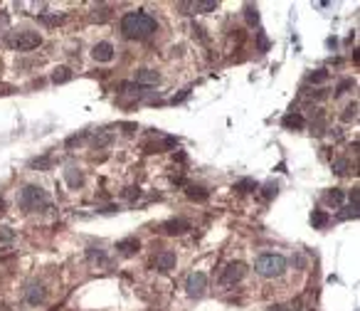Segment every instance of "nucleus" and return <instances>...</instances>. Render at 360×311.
I'll use <instances>...</instances> for the list:
<instances>
[{
    "label": "nucleus",
    "mask_w": 360,
    "mask_h": 311,
    "mask_svg": "<svg viewBox=\"0 0 360 311\" xmlns=\"http://www.w3.org/2000/svg\"><path fill=\"white\" fill-rule=\"evenodd\" d=\"M155 20L143 13V10H136V13H126L123 20H121V32L128 37V40H143V37H150L155 32Z\"/></svg>",
    "instance_id": "1"
},
{
    "label": "nucleus",
    "mask_w": 360,
    "mask_h": 311,
    "mask_svg": "<svg viewBox=\"0 0 360 311\" xmlns=\"http://www.w3.org/2000/svg\"><path fill=\"white\" fill-rule=\"evenodd\" d=\"M18 203H20V208L25 213H45V210H50V198L40 186H25L20 190Z\"/></svg>",
    "instance_id": "2"
},
{
    "label": "nucleus",
    "mask_w": 360,
    "mask_h": 311,
    "mask_svg": "<svg viewBox=\"0 0 360 311\" xmlns=\"http://www.w3.org/2000/svg\"><path fill=\"white\" fill-rule=\"evenodd\" d=\"M254 269H257V274H262V277H267V279H274V277H281V274H284V269H286V259H284L281 254L269 252V254L257 257Z\"/></svg>",
    "instance_id": "3"
},
{
    "label": "nucleus",
    "mask_w": 360,
    "mask_h": 311,
    "mask_svg": "<svg viewBox=\"0 0 360 311\" xmlns=\"http://www.w3.org/2000/svg\"><path fill=\"white\" fill-rule=\"evenodd\" d=\"M40 45H42V37H40L37 32H32V30H23V32L8 37V47H13V50H23V52L35 50V47H40Z\"/></svg>",
    "instance_id": "4"
},
{
    "label": "nucleus",
    "mask_w": 360,
    "mask_h": 311,
    "mask_svg": "<svg viewBox=\"0 0 360 311\" xmlns=\"http://www.w3.org/2000/svg\"><path fill=\"white\" fill-rule=\"evenodd\" d=\"M244 274H247V264H244V262H230V264L222 269L220 284H222V286H232V284H237Z\"/></svg>",
    "instance_id": "5"
},
{
    "label": "nucleus",
    "mask_w": 360,
    "mask_h": 311,
    "mask_svg": "<svg viewBox=\"0 0 360 311\" xmlns=\"http://www.w3.org/2000/svg\"><path fill=\"white\" fill-rule=\"evenodd\" d=\"M185 289H188L190 296H203L205 289H208V274H203V272H193V274L188 277V281H185Z\"/></svg>",
    "instance_id": "6"
},
{
    "label": "nucleus",
    "mask_w": 360,
    "mask_h": 311,
    "mask_svg": "<svg viewBox=\"0 0 360 311\" xmlns=\"http://www.w3.org/2000/svg\"><path fill=\"white\" fill-rule=\"evenodd\" d=\"M160 82V74L153 69H138L136 72V87H155Z\"/></svg>",
    "instance_id": "7"
},
{
    "label": "nucleus",
    "mask_w": 360,
    "mask_h": 311,
    "mask_svg": "<svg viewBox=\"0 0 360 311\" xmlns=\"http://www.w3.org/2000/svg\"><path fill=\"white\" fill-rule=\"evenodd\" d=\"M91 55H94L96 62H111L114 60V45L111 42H99V45H94Z\"/></svg>",
    "instance_id": "8"
},
{
    "label": "nucleus",
    "mask_w": 360,
    "mask_h": 311,
    "mask_svg": "<svg viewBox=\"0 0 360 311\" xmlns=\"http://www.w3.org/2000/svg\"><path fill=\"white\" fill-rule=\"evenodd\" d=\"M190 230V222L188 220H168L165 225H163V232L165 235H183V232H188Z\"/></svg>",
    "instance_id": "9"
},
{
    "label": "nucleus",
    "mask_w": 360,
    "mask_h": 311,
    "mask_svg": "<svg viewBox=\"0 0 360 311\" xmlns=\"http://www.w3.org/2000/svg\"><path fill=\"white\" fill-rule=\"evenodd\" d=\"M116 249H119L123 257H133V254L141 249V242H138L136 237H126V240H121V242L116 245Z\"/></svg>",
    "instance_id": "10"
},
{
    "label": "nucleus",
    "mask_w": 360,
    "mask_h": 311,
    "mask_svg": "<svg viewBox=\"0 0 360 311\" xmlns=\"http://www.w3.org/2000/svg\"><path fill=\"white\" fill-rule=\"evenodd\" d=\"M155 267H158L160 272L175 269V254H173V252H160V254L155 257Z\"/></svg>",
    "instance_id": "11"
},
{
    "label": "nucleus",
    "mask_w": 360,
    "mask_h": 311,
    "mask_svg": "<svg viewBox=\"0 0 360 311\" xmlns=\"http://www.w3.org/2000/svg\"><path fill=\"white\" fill-rule=\"evenodd\" d=\"M180 8H190L193 13H212L217 8V0H200V3H188V5H180Z\"/></svg>",
    "instance_id": "12"
},
{
    "label": "nucleus",
    "mask_w": 360,
    "mask_h": 311,
    "mask_svg": "<svg viewBox=\"0 0 360 311\" xmlns=\"http://www.w3.org/2000/svg\"><path fill=\"white\" fill-rule=\"evenodd\" d=\"M28 301L35 306V304H42L45 301V286L42 284H32L30 291H28Z\"/></svg>",
    "instance_id": "13"
},
{
    "label": "nucleus",
    "mask_w": 360,
    "mask_h": 311,
    "mask_svg": "<svg viewBox=\"0 0 360 311\" xmlns=\"http://www.w3.org/2000/svg\"><path fill=\"white\" fill-rule=\"evenodd\" d=\"M72 79V69L69 67H57L55 72H52V82L55 84H64V82H69Z\"/></svg>",
    "instance_id": "14"
},
{
    "label": "nucleus",
    "mask_w": 360,
    "mask_h": 311,
    "mask_svg": "<svg viewBox=\"0 0 360 311\" xmlns=\"http://www.w3.org/2000/svg\"><path fill=\"white\" fill-rule=\"evenodd\" d=\"M284 126L286 128H303L306 126V119L301 114H289V116H284Z\"/></svg>",
    "instance_id": "15"
},
{
    "label": "nucleus",
    "mask_w": 360,
    "mask_h": 311,
    "mask_svg": "<svg viewBox=\"0 0 360 311\" xmlns=\"http://www.w3.org/2000/svg\"><path fill=\"white\" fill-rule=\"evenodd\" d=\"M67 183H69L72 188H77V186L84 183V176L79 173V168H67Z\"/></svg>",
    "instance_id": "16"
},
{
    "label": "nucleus",
    "mask_w": 360,
    "mask_h": 311,
    "mask_svg": "<svg viewBox=\"0 0 360 311\" xmlns=\"http://www.w3.org/2000/svg\"><path fill=\"white\" fill-rule=\"evenodd\" d=\"M188 198L190 200H208V190L205 188H198V186H188Z\"/></svg>",
    "instance_id": "17"
},
{
    "label": "nucleus",
    "mask_w": 360,
    "mask_h": 311,
    "mask_svg": "<svg viewBox=\"0 0 360 311\" xmlns=\"http://www.w3.org/2000/svg\"><path fill=\"white\" fill-rule=\"evenodd\" d=\"M311 225H313V227H326V225H328V215L321 213V210H313V215H311Z\"/></svg>",
    "instance_id": "18"
},
{
    "label": "nucleus",
    "mask_w": 360,
    "mask_h": 311,
    "mask_svg": "<svg viewBox=\"0 0 360 311\" xmlns=\"http://www.w3.org/2000/svg\"><path fill=\"white\" fill-rule=\"evenodd\" d=\"M244 15H247V23H249V25H257V23H259V10H257L254 5H247V8H244Z\"/></svg>",
    "instance_id": "19"
},
{
    "label": "nucleus",
    "mask_w": 360,
    "mask_h": 311,
    "mask_svg": "<svg viewBox=\"0 0 360 311\" xmlns=\"http://www.w3.org/2000/svg\"><path fill=\"white\" fill-rule=\"evenodd\" d=\"M257 188V183L252 181V178H244V181H240L237 186H235V190H240V193H249V190H254Z\"/></svg>",
    "instance_id": "20"
},
{
    "label": "nucleus",
    "mask_w": 360,
    "mask_h": 311,
    "mask_svg": "<svg viewBox=\"0 0 360 311\" xmlns=\"http://www.w3.org/2000/svg\"><path fill=\"white\" fill-rule=\"evenodd\" d=\"M343 198H345V195H343V190H338V188H333V190L326 195V200H328L330 205H340V203H343Z\"/></svg>",
    "instance_id": "21"
},
{
    "label": "nucleus",
    "mask_w": 360,
    "mask_h": 311,
    "mask_svg": "<svg viewBox=\"0 0 360 311\" xmlns=\"http://www.w3.org/2000/svg\"><path fill=\"white\" fill-rule=\"evenodd\" d=\"M109 141H111V133H109V131H99V133L94 136V146H96V148H101V146H106Z\"/></svg>",
    "instance_id": "22"
},
{
    "label": "nucleus",
    "mask_w": 360,
    "mask_h": 311,
    "mask_svg": "<svg viewBox=\"0 0 360 311\" xmlns=\"http://www.w3.org/2000/svg\"><path fill=\"white\" fill-rule=\"evenodd\" d=\"M89 259L91 262H99V264H109V257L101 249H89Z\"/></svg>",
    "instance_id": "23"
},
{
    "label": "nucleus",
    "mask_w": 360,
    "mask_h": 311,
    "mask_svg": "<svg viewBox=\"0 0 360 311\" xmlns=\"http://www.w3.org/2000/svg\"><path fill=\"white\" fill-rule=\"evenodd\" d=\"M358 116V104L353 101V104H348L345 106V114H343V121H350V119H355Z\"/></svg>",
    "instance_id": "24"
},
{
    "label": "nucleus",
    "mask_w": 360,
    "mask_h": 311,
    "mask_svg": "<svg viewBox=\"0 0 360 311\" xmlns=\"http://www.w3.org/2000/svg\"><path fill=\"white\" fill-rule=\"evenodd\" d=\"M308 79H311L313 84H321V82H326V79H328V72H326V69H318V72H316V74H311Z\"/></svg>",
    "instance_id": "25"
},
{
    "label": "nucleus",
    "mask_w": 360,
    "mask_h": 311,
    "mask_svg": "<svg viewBox=\"0 0 360 311\" xmlns=\"http://www.w3.org/2000/svg\"><path fill=\"white\" fill-rule=\"evenodd\" d=\"M333 171H335L338 176H343V173H348V161H345V158H340V161H335V163H333Z\"/></svg>",
    "instance_id": "26"
},
{
    "label": "nucleus",
    "mask_w": 360,
    "mask_h": 311,
    "mask_svg": "<svg viewBox=\"0 0 360 311\" xmlns=\"http://www.w3.org/2000/svg\"><path fill=\"white\" fill-rule=\"evenodd\" d=\"M276 190H279V186H276V183H267V186H264V198H267V200H271V198L276 195Z\"/></svg>",
    "instance_id": "27"
},
{
    "label": "nucleus",
    "mask_w": 360,
    "mask_h": 311,
    "mask_svg": "<svg viewBox=\"0 0 360 311\" xmlns=\"http://www.w3.org/2000/svg\"><path fill=\"white\" fill-rule=\"evenodd\" d=\"M338 218H340V220H348V218H358V208H355V205H350V208H345V213H340Z\"/></svg>",
    "instance_id": "28"
},
{
    "label": "nucleus",
    "mask_w": 360,
    "mask_h": 311,
    "mask_svg": "<svg viewBox=\"0 0 360 311\" xmlns=\"http://www.w3.org/2000/svg\"><path fill=\"white\" fill-rule=\"evenodd\" d=\"M30 166H32V168H47V166H50V158L45 156V158H37V161H32Z\"/></svg>",
    "instance_id": "29"
},
{
    "label": "nucleus",
    "mask_w": 360,
    "mask_h": 311,
    "mask_svg": "<svg viewBox=\"0 0 360 311\" xmlns=\"http://www.w3.org/2000/svg\"><path fill=\"white\" fill-rule=\"evenodd\" d=\"M0 240H3V242H10V240H13L10 227H0Z\"/></svg>",
    "instance_id": "30"
},
{
    "label": "nucleus",
    "mask_w": 360,
    "mask_h": 311,
    "mask_svg": "<svg viewBox=\"0 0 360 311\" xmlns=\"http://www.w3.org/2000/svg\"><path fill=\"white\" fill-rule=\"evenodd\" d=\"M267 47H269V40L264 37V32H259V50H262V52H267Z\"/></svg>",
    "instance_id": "31"
},
{
    "label": "nucleus",
    "mask_w": 360,
    "mask_h": 311,
    "mask_svg": "<svg viewBox=\"0 0 360 311\" xmlns=\"http://www.w3.org/2000/svg\"><path fill=\"white\" fill-rule=\"evenodd\" d=\"M188 94H190V89H183L178 96H173V104H178V101H183V99H188Z\"/></svg>",
    "instance_id": "32"
},
{
    "label": "nucleus",
    "mask_w": 360,
    "mask_h": 311,
    "mask_svg": "<svg viewBox=\"0 0 360 311\" xmlns=\"http://www.w3.org/2000/svg\"><path fill=\"white\" fill-rule=\"evenodd\" d=\"M350 87H353V82H350V79H345V82H340V87H338V92H335V94H343V92H345V89H350Z\"/></svg>",
    "instance_id": "33"
},
{
    "label": "nucleus",
    "mask_w": 360,
    "mask_h": 311,
    "mask_svg": "<svg viewBox=\"0 0 360 311\" xmlns=\"http://www.w3.org/2000/svg\"><path fill=\"white\" fill-rule=\"evenodd\" d=\"M358 195H360V193H358V188H353V193H350V203H353L355 208H358Z\"/></svg>",
    "instance_id": "34"
},
{
    "label": "nucleus",
    "mask_w": 360,
    "mask_h": 311,
    "mask_svg": "<svg viewBox=\"0 0 360 311\" xmlns=\"http://www.w3.org/2000/svg\"><path fill=\"white\" fill-rule=\"evenodd\" d=\"M269 311H289V309H286V306H271Z\"/></svg>",
    "instance_id": "35"
}]
</instances>
